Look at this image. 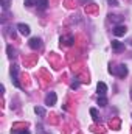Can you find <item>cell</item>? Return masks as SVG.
<instances>
[{
	"mask_svg": "<svg viewBox=\"0 0 132 134\" xmlns=\"http://www.w3.org/2000/svg\"><path fill=\"white\" fill-rule=\"evenodd\" d=\"M112 48L115 52H123L124 50V44L120 42V41H112Z\"/></svg>",
	"mask_w": 132,
	"mask_h": 134,
	"instance_id": "7",
	"label": "cell"
},
{
	"mask_svg": "<svg viewBox=\"0 0 132 134\" xmlns=\"http://www.w3.org/2000/svg\"><path fill=\"white\" fill-rule=\"evenodd\" d=\"M28 45H30L33 50H37V48H40V47H42V41H40L39 37H31V39H30V42H28Z\"/></svg>",
	"mask_w": 132,
	"mask_h": 134,
	"instance_id": "3",
	"label": "cell"
},
{
	"mask_svg": "<svg viewBox=\"0 0 132 134\" xmlns=\"http://www.w3.org/2000/svg\"><path fill=\"white\" fill-rule=\"evenodd\" d=\"M14 134H31V133H30V131H25V130H23V131H16Z\"/></svg>",
	"mask_w": 132,
	"mask_h": 134,
	"instance_id": "15",
	"label": "cell"
},
{
	"mask_svg": "<svg viewBox=\"0 0 132 134\" xmlns=\"http://www.w3.org/2000/svg\"><path fill=\"white\" fill-rule=\"evenodd\" d=\"M98 104L101 108H104V106H107V98L104 97V95H99L98 97Z\"/></svg>",
	"mask_w": 132,
	"mask_h": 134,
	"instance_id": "9",
	"label": "cell"
},
{
	"mask_svg": "<svg viewBox=\"0 0 132 134\" xmlns=\"http://www.w3.org/2000/svg\"><path fill=\"white\" fill-rule=\"evenodd\" d=\"M56 100H58L56 94L55 92H48L47 97H45V104L47 106H53V104H56Z\"/></svg>",
	"mask_w": 132,
	"mask_h": 134,
	"instance_id": "2",
	"label": "cell"
},
{
	"mask_svg": "<svg viewBox=\"0 0 132 134\" xmlns=\"http://www.w3.org/2000/svg\"><path fill=\"white\" fill-rule=\"evenodd\" d=\"M34 112H36L37 115H40V117H44V115H45V109H44V108H40V106H36V108H34Z\"/></svg>",
	"mask_w": 132,
	"mask_h": 134,
	"instance_id": "10",
	"label": "cell"
},
{
	"mask_svg": "<svg viewBox=\"0 0 132 134\" xmlns=\"http://www.w3.org/2000/svg\"><path fill=\"white\" fill-rule=\"evenodd\" d=\"M78 86H79V83H73V84H71V89H76Z\"/></svg>",
	"mask_w": 132,
	"mask_h": 134,
	"instance_id": "17",
	"label": "cell"
},
{
	"mask_svg": "<svg viewBox=\"0 0 132 134\" xmlns=\"http://www.w3.org/2000/svg\"><path fill=\"white\" fill-rule=\"evenodd\" d=\"M109 5L110 6H118V2L117 0H109Z\"/></svg>",
	"mask_w": 132,
	"mask_h": 134,
	"instance_id": "14",
	"label": "cell"
},
{
	"mask_svg": "<svg viewBox=\"0 0 132 134\" xmlns=\"http://www.w3.org/2000/svg\"><path fill=\"white\" fill-rule=\"evenodd\" d=\"M90 115L93 117V120H95V122H99V117H98V111H97L95 108H92V109H90Z\"/></svg>",
	"mask_w": 132,
	"mask_h": 134,
	"instance_id": "11",
	"label": "cell"
},
{
	"mask_svg": "<svg viewBox=\"0 0 132 134\" xmlns=\"http://www.w3.org/2000/svg\"><path fill=\"white\" fill-rule=\"evenodd\" d=\"M126 31H128V28H126L124 25H117V27L113 28V34H115V36H124Z\"/></svg>",
	"mask_w": 132,
	"mask_h": 134,
	"instance_id": "4",
	"label": "cell"
},
{
	"mask_svg": "<svg viewBox=\"0 0 132 134\" xmlns=\"http://www.w3.org/2000/svg\"><path fill=\"white\" fill-rule=\"evenodd\" d=\"M37 5H39V9L45 11V9H47V6H48V0H39V2H37Z\"/></svg>",
	"mask_w": 132,
	"mask_h": 134,
	"instance_id": "8",
	"label": "cell"
},
{
	"mask_svg": "<svg viewBox=\"0 0 132 134\" xmlns=\"http://www.w3.org/2000/svg\"><path fill=\"white\" fill-rule=\"evenodd\" d=\"M61 41H65L67 45H71V44H73V37H71V36H68V37H65V39H61Z\"/></svg>",
	"mask_w": 132,
	"mask_h": 134,
	"instance_id": "13",
	"label": "cell"
},
{
	"mask_svg": "<svg viewBox=\"0 0 132 134\" xmlns=\"http://www.w3.org/2000/svg\"><path fill=\"white\" fill-rule=\"evenodd\" d=\"M23 3H25V6H34L36 5V0H23Z\"/></svg>",
	"mask_w": 132,
	"mask_h": 134,
	"instance_id": "12",
	"label": "cell"
},
{
	"mask_svg": "<svg viewBox=\"0 0 132 134\" xmlns=\"http://www.w3.org/2000/svg\"><path fill=\"white\" fill-rule=\"evenodd\" d=\"M2 3H3V8L6 9L8 8V0H2Z\"/></svg>",
	"mask_w": 132,
	"mask_h": 134,
	"instance_id": "16",
	"label": "cell"
},
{
	"mask_svg": "<svg viewBox=\"0 0 132 134\" xmlns=\"http://www.w3.org/2000/svg\"><path fill=\"white\" fill-rule=\"evenodd\" d=\"M109 72H110V73H115V75H118L120 78H124V76L128 75V67L121 64V66L115 67V69H112V67H110V69H109Z\"/></svg>",
	"mask_w": 132,
	"mask_h": 134,
	"instance_id": "1",
	"label": "cell"
},
{
	"mask_svg": "<svg viewBox=\"0 0 132 134\" xmlns=\"http://www.w3.org/2000/svg\"><path fill=\"white\" fill-rule=\"evenodd\" d=\"M97 91H98V95H106V92H107V86H106V83L99 81L98 84H97Z\"/></svg>",
	"mask_w": 132,
	"mask_h": 134,
	"instance_id": "6",
	"label": "cell"
},
{
	"mask_svg": "<svg viewBox=\"0 0 132 134\" xmlns=\"http://www.w3.org/2000/svg\"><path fill=\"white\" fill-rule=\"evenodd\" d=\"M17 30L20 31V34H23V36H28L30 31H31V30H30V27H28V25H25V24H19V25H17Z\"/></svg>",
	"mask_w": 132,
	"mask_h": 134,
	"instance_id": "5",
	"label": "cell"
}]
</instances>
